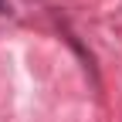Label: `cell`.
I'll return each mask as SVG.
<instances>
[{
	"label": "cell",
	"mask_w": 122,
	"mask_h": 122,
	"mask_svg": "<svg viewBox=\"0 0 122 122\" xmlns=\"http://www.w3.org/2000/svg\"><path fill=\"white\" fill-rule=\"evenodd\" d=\"M0 14H10V0H0Z\"/></svg>",
	"instance_id": "obj_1"
}]
</instances>
